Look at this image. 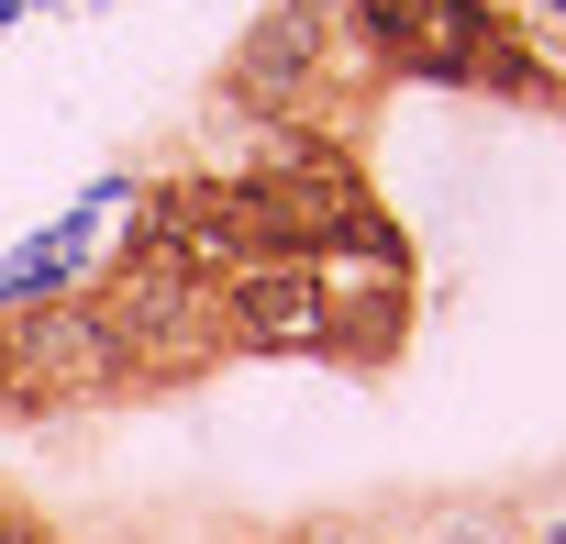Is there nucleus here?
<instances>
[{
	"instance_id": "nucleus-4",
	"label": "nucleus",
	"mask_w": 566,
	"mask_h": 544,
	"mask_svg": "<svg viewBox=\"0 0 566 544\" xmlns=\"http://www.w3.org/2000/svg\"><path fill=\"white\" fill-rule=\"evenodd\" d=\"M0 544H45V522H23L12 500H0Z\"/></svg>"
},
{
	"instance_id": "nucleus-5",
	"label": "nucleus",
	"mask_w": 566,
	"mask_h": 544,
	"mask_svg": "<svg viewBox=\"0 0 566 544\" xmlns=\"http://www.w3.org/2000/svg\"><path fill=\"white\" fill-rule=\"evenodd\" d=\"M444 544H500V522H444Z\"/></svg>"
},
{
	"instance_id": "nucleus-1",
	"label": "nucleus",
	"mask_w": 566,
	"mask_h": 544,
	"mask_svg": "<svg viewBox=\"0 0 566 544\" xmlns=\"http://www.w3.org/2000/svg\"><path fill=\"white\" fill-rule=\"evenodd\" d=\"M101 312V334H112V356L123 367H200V356H222L233 334H222V290L211 279H189V266H167V255H145L134 244V266L90 301Z\"/></svg>"
},
{
	"instance_id": "nucleus-3",
	"label": "nucleus",
	"mask_w": 566,
	"mask_h": 544,
	"mask_svg": "<svg viewBox=\"0 0 566 544\" xmlns=\"http://www.w3.org/2000/svg\"><path fill=\"white\" fill-rule=\"evenodd\" d=\"M0 345H12V389H101V378H123V356H112L90 301H34V312H12Z\"/></svg>"
},
{
	"instance_id": "nucleus-7",
	"label": "nucleus",
	"mask_w": 566,
	"mask_h": 544,
	"mask_svg": "<svg viewBox=\"0 0 566 544\" xmlns=\"http://www.w3.org/2000/svg\"><path fill=\"white\" fill-rule=\"evenodd\" d=\"M312 544H367V533H312Z\"/></svg>"
},
{
	"instance_id": "nucleus-6",
	"label": "nucleus",
	"mask_w": 566,
	"mask_h": 544,
	"mask_svg": "<svg viewBox=\"0 0 566 544\" xmlns=\"http://www.w3.org/2000/svg\"><path fill=\"white\" fill-rule=\"evenodd\" d=\"M544 544H566V500H544Z\"/></svg>"
},
{
	"instance_id": "nucleus-2",
	"label": "nucleus",
	"mask_w": 566,
	"mask_h": 544,
	"mask_svg": "<svg viewBox=\"0 0 566 544\" xmlns=\"http://www.w3.org/2000/svg\"><path fill=\"white\" fill-rule=\"evenodd\" d=\"M222 334L233 345H290L312 356L323 345V279H312V255H255L222 279Z\"/></svg>"
}]
</instances>
